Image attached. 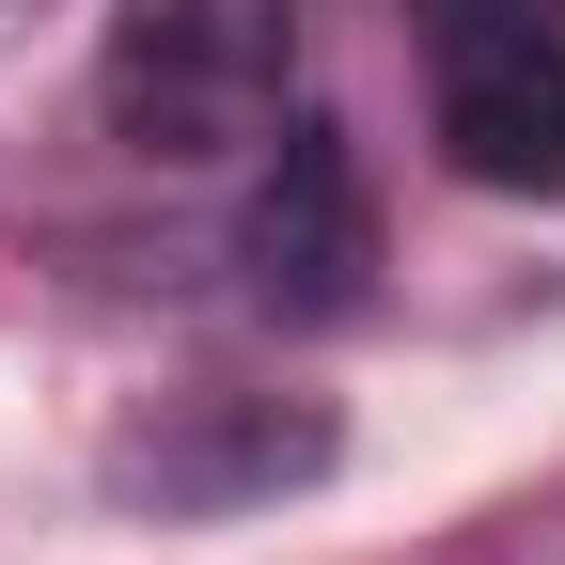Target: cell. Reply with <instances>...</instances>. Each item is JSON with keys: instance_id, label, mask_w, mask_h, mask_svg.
I'll return each instance as SVG.
<instances>
[{"instance_id": "obj_1", "label": "cell", "mask_w": 565, "mask_h": 565, "mask_svg": "<svg viewBox=\"0 0 565 565\" xmlns=\"http://www.w3.org/2000/svg\"><path fill=\"white\" fill-rule=\"evenodd\" d=\"M282 95H299V0H110L95 110L126 158H158V173L252 158Z\"/></svg>"}, {"instance_id": "obj_2", "label": "cell", "mask_w": 565, "mask_h": 565, "mask_svg": "<svg viewBox=\"0 0 565 565\" xmlns=\"http://www.w3.org/2000/svg\"><path fill=\"white\" fill-rule=\"evenodd\" d=\"M424 79H440V158L471 189L565 204V17L550 0H424Z\"/></svg>"}, {"instance_id": "obj_3", "label": "cell", "mask_w": 565, "mask_h": 565, "mask_svg": "<svg viewBox=\"0 0 565 565\" xmlns=\"http://www.w3.org/2000/svg\"><path fill=\"white\" fill-rule=\"evenodd\" d=\"M236 267H252V299H267L282 330L362 315V282H377V204H362V158H345V126H282L267 189L236 204Z\"/></svg>"}, {"instance_id": "obj_4", "label": "cell", "mask_w": 565, "mask_h": 565, "mask_svg": "<svg viewBox=\"0 0 565 565\" xmlns=\"http://www.w3.org/2000/svg\"><path fill=\"white\" fill-rule=\"evenodd\" d=\"M330 471V424L282 408V393H173L158 424H126L110 440V487L158 519H221V503H267V487Z\"/></svg>"}]
</instances>
